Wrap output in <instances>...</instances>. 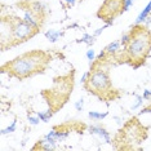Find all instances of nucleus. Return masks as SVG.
<instances>
[{
  "mask_svg": "<svg viewBox=\"0 0 151 151\" xmlns=\"http://www.w3.org/2000/svg\"><path fill=\"white\" fill-rule=\"evenodd\" d=\"M52 56L44 50H31L4 63L1 66V73L8 74L11 78L25 80L34 75L43 74Z\"/></svg>",
  "mask_w": 151,
  "mask_h": 151,
  "instance_id": "obj_1",
  "label": "nucleus"
},
{
  "mask_svg": "<svg viewBox=\"0 0 151 151\" xmlns=\"http://www.w3.org/2000/svg\"><path fill=\"white\" fill-rule=\"evenodd\" d=\"M151 52V31L146 26L137 23L129 31V43L120 53L122 62H125L134 68L146 62Z\"/></svg>",
  "mask_w": 151,
  "mask_h": 151,
  "instance_id": "obj_2",
  "label": "nucleus"
},
{
  "mask_svg": "<svg viewBox=\"0 0 151 151\" xmlns=\"http://www.w3.org/2000/svg\"><path fill=\"white\" fill-rule=\"evenodd\" d=\"M105 62H106V52L104 50L91 66L89 76L83 85L85 91H88L89 93L98 97L101 101L106 102L119 98V92L118 89L112 87V83L109 76V71L105 67Z\"/></svg>",
  "mask_w": 151,
  "mask_h": 151,
  "instance_id": "obj_3",
  "label": "nucleus"
},
{
  "mask_svg": "<svg viewBox=\"0 0 151 151\" xmlns=\"http://www.w3.org/2000/svg\"><path fill=\"white\" fill-rule=\"evenodd\" d=\"M73 85L74 81L71 74L54 79V87L52 89H45L43 92V96L47 98L48 104H49V110L56 112L66 104L71 92H73Z\"/></svg>",
  "mask_w": 151,
  "mask_h": 151,
  "instance_id": "obj_4",
  "label": "nucleus"
},
{
  "mask_svg": "<svg viewBox=\"0 0 151 151\" xmlns=\"http://www.w3.org/2000/svg\"><path fill=\"white\" fill-rule=\"evenodd\" d=\"M147 137V128H145L137 118L130 119L124 125V128L120 129L116 138H120V141L124 139L123 143H141Z\"/></svg>",
  "mask_w": 151,
  "mask_h": 151,
  "instance_id": "obj_5",
  "label": "nucleus"
},
{
  "mask_svg": "<svg viewBox=\"0 0 151 151\" xmlns=\"http://www.w3.org/2000/svg\"><path fill=\"white\" fill-rule=\"evenodd\" d=\"M123 13V0H105L97 12V17L102 21H106L107 25H111L116 16Z\"/></svg>",
  "mask_w": 151,
  "mask_h": 151,
  "instance_id": "obj_6",
  "label": "nucleus"
},
{
  "mask_svg": "<svg viewBox=\"0 0 151 151\" xmlns=\"http://www.w3.org/2000/svg\"><path fill=\"white\" fill-rule=\"evenodd\" d=\"M89 132H91V134H96V136L101 137V138L105 139L107 143H111L110 133H109L105 128H102V127H99V125H93V127H91V128H89Z\"/></svg>",
  "mask_w": 151,
  "mask_h": 151,
  "instance_id": "obj_7",
  "label": "nucleus"
},
{
  "mask_svg": "<svg viewBox=\"0 0 151 151\" xmlns=\"http://www.w3.org/2000/svg\"><path fill=\"white\" fill-rule=\"evenodd\" d=\"M119 48H120V42H119V40H116V42L110 43L109 45L105 48V52H106L107 56L112 57V56H115V54L119 52Z\"/></svg>",
  "mask_w": 151,
  "mask_h": 151,
  "instance_id": "obj_8",
  "label": "nucleus"
},
{
  "mask_svg": "<svg viewBox=\"0 0 151 151\" xmlns=\"http://www.w3.org/2000/svg\"><path fill=\"white\" fill-rule=\"evenodd\" d=\"M150 12H151V0L149 1V4H147V5L145 6V9H143V11L139 13V16L137 17V21H136V23H141L142 21H145L146 17L149 16V13H150Z\"/></svg>",
  "mask_w": 151,
  "mask_h": 151,
  "instance_id": "obj_9",
  "label": "nucleus"
},
{
  "mask_svg": "<svg viewBox=\"0 0 151 151\" xmlns=\"http://www.w3.org/2000/svg\"><path fill=\"white\" fill-rule=\"evenodd\" d=\"M61 35H62V32H61V31H54V30H49V31H47V32H45L47 39L49 40L50 43L57 42V39H58V37H60Z\"/></svg>",
  "mask_w": 151,
  "mask_h": 151,
  "instance_id": "obj_10",
  "label": "nucleus"
},
{
  "mask_svg": "<svg viewBox=\"0 0 151 151\" xmlns=\"http://www.w3.org/2000/svg\"><path fill=\"white\" fill-rule=\"evenodd\" d=\"M88 116L91 119H93V120H102L104 118H106L107 116V112H104V114H99V112H96V111H91L88 114Z\"/></svg>",
  "mask_w": 151,
  "mask_h": 151,
  "instance_id": "obj_11",
  "label": "nucleus"
},
{
  "mask_svg": "<svg viewBox=\"0 0 151 151\" xmlns=\"http://www.w3.org/2000/svg\"><path fill=\"white\" fill-rule=\"evenodd\" d=\"M52 115H53V111H52V110H49V111L45 112V114H44V112H39V114H37V116L40 118V120H42V122H44V123H47L48 120L52 118Z\"/></svg>",
  "mask_w": 151,
  "mask_h": 151,
  "instance_id": "obj_12",
  "label": "nucleus"
},
{
  "mask_svg": "<svg viewBox=\"0 0 151 151\" xmlns=\"http://www.w3.org/2000/svg\"><path fill=\"white\" fill-rule=\"evenodd\" d=\"M81 42H84V43H87L88 45H92L94 42H96V39H94V35L92 36V35H88V34H84L83 37H81Z\"/></svg>",
  "mask_w": 151,
  "mask_h": 151,
  "instance_id": "obj_13",
  "label": "nucleus"
},
{
  "mask_svg": "<svg viewBox=\"0 0 151 151\" xmlns=\"http://www.w3.org/2000/svg\"><path fill=\"white\" fill-rule=\"evenodd\" d=\"M16 125H17V120H14V122L12 123V125H9L8 128L3 129L1 130V134H8V133H13L16 130Z\"/></svg>",
  "mask_w": 151,
  "mask_h": 151,
  "instance_id": "obj_14",
  "label": "nucleus"
},
{
  "mask_svg": "<svg viewBox=\"0 0 151 151\" xmlns=\"http://www.w3.org/2000/svg\"><path fill=\"white\" fill-rule=\"evenodd\" d=\"M129 43V32L128 34H124V35L122 36V40H120V44L123 45V48L127 47V44Z\"/></svg>",
  "mask_w": 151,
  "mask_h": 151,
  "instance_id": "obj_15",
  "label": "nucleus"
},
{
  "mask_svg": "<svg viewBox=\"0 0 151 151\" xmlns=\"http://www.w3.org/2000/svg\"><path fill=\"white\" fill-rule=\"evenodd\" d=\"M133 0H123V12H127L132 5Z\"/></svg>",
  "mask_w": 151,
  "mask_h": 151,
  "instance_id": "obj_16",
  "label": "nucleus"
},
{
  "mask_svg": "<svg viewBox=\"0 0 151 151\" xmlns=\"http://www.w3.org/2000/svg\"><path fill=\"white\" fill-rule=\"evenodd\" d=\"M87 57H88V60L91 61V65H92V62L94 61V50H93V49H88Z\"/></svg>",
  "mask_w": 151,
  "mask_h": 151,
  "instance_id": "obj_17",
  "label": "nucleus"
},
{
  "mask_svg": "<svg viewBox=\"0 0 151 151\" xmlns=\"http://www.w3.org/2000/svg\"><path fill=\"white\" fill-rule=\"evenodd\" d=\"M84 107V101L83 99H79V101H76V104H75V109L78 110V111H81Z\"/></svg>",
  "mask_w": 151,
  "mask_h": 151,
  "instance_id": "obj_18",
  "label": "nucleus"
},
{
  "mask_svg": "<svg viewBox=\"0 0 151 151\" xmlns=\"http://www.w3.org/2000/svg\"><path fill=\"white\" fill-rule=\"evenodd\" d=\"M143 99H146V101H150L151 99V91H149V89H145L143 91Z\"/></svg>",
  "mask_w": 151,
  "mask_h": 151,
  "instance_id": "obj_19",
  "label": "nucleus"
},
{
  "mask_svg": "<svg viewBox=\"0 0 151 151\" xmlns=\"http://www.w3.org/2000/svg\"><path fill=\"white\" fill-rule=\"evenodd\" d=\"M39 120H40L39 116H37V118H34V116H30V115H29V122H30V124L36 125L37 123H39Z\"/></svg>",
  "mask_w": 151,
  "mask_h": 151,
  "instance_id": "obj_20",
  "label": "nucleus"
},
{
  "mask_svg": "<svg viewBox=\"0 0 151 151\" xmlns=\"http://www.w3.org/2000/svg\"><path fill=\"white\" fill-rule=\"evenodd\" d=\"M136 98H137V102H136V104L132 106V109H137V107H138V106H139L141 104H142V99H143V97H141V96H137Z\"/></svg>",
  "mask_w": 151,
  "mask_h": 151,
  "instance_id": "obj_21",
  "label": "nucleus"
},
{
  "mask_svg": "<svg viewBox=\"0 0 151 151\" xmlns=\"http://www.w3.org/2000/svg\"><path fill=\"white\" fill-rule=\"evenodd\" d=\"M107 26H109V25H106V26H104V27H101V29H98V30H97V31H96V32H94V36H98V35H99V34H101L102 31H104V30H105V29H106V27H107Z\"/></svg>",
  "mask_w": 151,
  "mask_h": 151,
  "instance_id": "obj_22",
  "label": "nucleus"
},
{
  "mask_svg": "<svg viewBox=\"0 0 151 151\" xmlns=\"http://www.w3.org/2000/svg\"><path fill=\"white\" fill-rule=\"evenodd\" d=\"M88 76H89V71H88V73H85L84 75H83V78H81V83H85V81H87V79H88Z\"/></svg>",
  "mask_w": 151,
  "mask_h": 151,
  "instance_id": "obj_23",
  "label": "nucleus"
},
{
  "mask_svg": "<svg viewBox=\"0 0 151 151\" xmlns=\"http://www.w3.org/2000/svg\"><path fill=\"white\" fill-rule=\"evenodd\" d=\"M66 1L68 3V4H71V5H74V4H75V0H66Z\"/></svg>",
  "mask_w": 151,
  "mask_h": 151,
  "instance_id": "obj_24",
  "label": "nucleus"
}]
</instances>
